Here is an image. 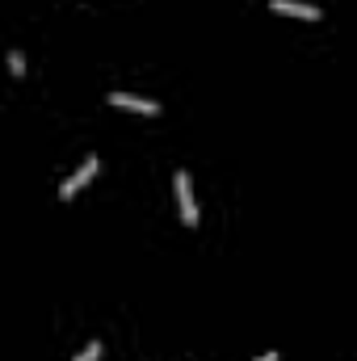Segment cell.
I'll list each match as a JSON object with an SVG mask.
<instances>
[{"label": "cell", "mask_w": 357, "mask_h": 361, "mask_svg": "<svg viewBox=\"0 0 357 361\" xmlns=\"http://www.w3.org/2000/svg\"><path fill=\"white\" fill-rule=\"evenodd\" d=\"M177 202H181V219L189 223V227H198V202H193V180L189 173H177Z\"/></svg>", "instance_id": "7a4b0ae2"}, {"label": "cell", "mask_w": 357, "mask_h": 361, "mask_svg": "<svg viewBox=\"0 0 357 361\" xmlns=\"http://www.w3.org/2000/svg\"><path fill=\"white\" fill-rule=\"evenodd\" d=\"M8 72H13L17 80L25 76V55H21V51H8Z\"/></svg>", "instance_id": "5b68a950"}, {"label": "cell", "mask_w": 357, "mask_h": 361, "mask_svg": "<svg viewBox=\"0 0 357 361\" xmlns=\"http://www.w3.org/2000/svg\"><path fill=\"white\" fill-rule=\"evenodd\" d=\"M257 361H277V353H265V357H257Z\"/></svg>", "instance_id": "52a82bcc"}, {"label": "cell", "mask_w": 357, "mask_h": 361, "mask_svg": "<svg viewBox=\"0 0 357 361\" xmlns=\"http://www.w3.org/2000/svg\"><path fill=\"white\" fill-rule=\"evenodd\" d=\"M109 105H118V109H135V114H160L156 101H147V97H131V92H114Z\"/></svg>", "instance_id": "277c9868"}, {"label": "cell", "mask_w": 357, "mask_h": 361, "mask_svg": "<svg viewBox=\"0 0 357 361\" xmlns=\"http://www.w3.org/2000/svg\"><path fill=\"white\" fill-rule=\"evenodd\" d=\"M273 13H286V17H303V21H320L324 13L315 4H298V0H269Z\"/></svg>", "instance_id": "3957f363"}, {"label": "cell", "mask_w": 357, "mask_h": 361, "mask_svg": "<svg viewBox=\"0 0 357 361\" xmlns=\"http://www.w3.org/2000/svg\"><path fill=\"white\" fill-rule=\"evenodd\" d=\"M97 169H101V160H97V156H89V160H85V164H80L72 177L59 185V197H63V202H68V197H76V193H80V189L92 180V173H97Z\"/></svg>", "instance_id": "6da1fadb"}, {"label": "cell", "mask_w": 357, "mask_h": 361, "mask_svg": "<svg viewBox=\"0 0 357 361\" xmlns=\"http://www.w3.org/2000/svg\"><path fill=\"white\" fill-rule=\"evenodd\" d=\"M97 357H101V345L92 341V345H85V349H80V353H76L72 361H97Z\"/></svg>", "instance_id": "8992f818"}]
</instances>
